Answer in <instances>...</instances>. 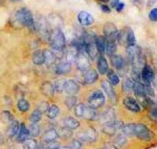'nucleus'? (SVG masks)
<instances>
[{"label": "nucleus", "mask_w": 157, "mask_h": 149, "mask_svg": "<svg viewBox=\"0 0 157 149\" xmlns=\"http://www.w3.org/2000/svg\"><path fill=\"white\" fill-rule=\"evenodd\" d=\"M98 119L102 120L104 123L113 120L114 119V112H113V110H107L104 114H102L101 116H98Z\"/></svg>", "instance_id": "72a5a7b5"}, {"label": "nucleus", "mask_w": 157, "mask_h": 149, "mask_svg": "<svg viewBox=\"0 0 157 149\" xmlns=\"http://www.w3.org/2000/svg\"><path fill=\"white\" fill-rule=\"evenodd\" d=\"M41 119H42V113L39 110H35L29 116V121L32 123H38L39 121H41Z\"/></svg>", "instance_id": "ea45409f"}, {"label": "nucleus", "mask_w": 157, "mask_h": 149, "mask_svg": "<svg viewBox=\"0 0 157 149\" xmlns=\"http://www.w3.org/2000/svg\"><path fill=\"white\" fill-rule=\"evenodd\" d=\"M0 120L6 125H10L14 121V116L10 111H3L0 114Z\"/></svg>", "instance_id": "c85d7f7f"}, {"label": "nucleus", "mask_w": 157, "mask_h": 149, "mask_svg": "<svg viewBox=\"0 0 157 149\" xmlns=\"http://www.w3.org/2000/svg\"><path fill=\"white\" fill-rule=\"evenodd\" d=\"M98 149H106V148H98Z\"/></svg>", "instance_id": "4d7b16f0"}, {"label": "nucleus", "mask_w": 157, "mask_h": 149, "mask_svg": "<svg viewBox=\"0 0 157 149\" xmlns=\"http://www.w3.org/2000/svg\"><path fill=\"white\" fill-rule=\"evenodd\" d=\"M33 63L37 66H41L43 64H45V55H44V50H37V51L34 52L32 56Z\"/></svg>", "instance_id": "5701e85b"}, {"label": "nucleus", "mask_w": 157, "mask_h": 149, "mask_svg": "<svg viewBox=\"0 0 157 149\" xmlns=\"http://www.w3.org/2000/svg\"><path fill=\"white\" fill-rule=\"evenodd\" d=\"M30 137L29 136V127H26L25 124L23 123H21L20 124V127H19V131L18 133H17V136L15 138H16V141L18 143H23L26 139H29Z\"/></svg>", "instance_id": "f3484780"}, {"label": "nucleus", "mask_w": 157, "mask_h": 149, "mask_svg": "<svg viewBox=\"0 0 157 149\" xmlns=\"http://www.w3.org/2000/svg\"><path fill=\"white\" fill-rule=\"evenodd\" d=\"M71 64L69 62H60L59 64L56 65L55 67V72L57 75H64V74H68V73L71 72Z\"/></svg>", "instance_id": "2eb2a0df"}, {"label": "nucleus", "mask_w": 157, "mask_h": 149, "mask_svg": "<svg viewBox=\"0 0 157 149\" xmlns=\"http://www.w3.org/2000/svg\"><path fill=\"white\" fill-rule=\"evenodd\" d=\"M115 50H116V42L106 40L105 53L107 54V55H112V54H114Z\"/></svg>", "instance_id": "7c9ffc66"}, {"label": "nucleus", "mask_w": 157, "mask_h": 149, "mask_svg": "<svg viewBox=\"0 0 157 149\" xmlns=\"http://www.w3.org/2000/svg\"><path fill=\"white\" fill-rule=\"evenodd\" d=\"M121 133L126 137H132L134 136V123H129V124H123L121 127Z\"/></svg>", "instance_id": "cd10ccee"}, {"label": "nucleus", "mask_w": 157, "mask_h": 149, "mask_svg": "<svg viewBox=\"0 0 157 149\" xmlns=\"http://www.w3.org/2000/svg\"><path fill=\"white\" fill-rule=\"evenodd\" d=\"M149 19L155 22L157 21V7H154V9L149 13Z\"/></svg>", "instance_id": "49530a36"}, {"label": "nucleus", "mask_w": 157, "mask_h": 149, "mask_svg": "<svg viewBox=\"0 0 157 149\" xmlns=\"http://www.w3.org/2000/svg\"><path fill=\"white\" fill-rule=\"evenodd\" d=\"M97 66H98V71L101 75H105L106 73L108 72V70H109L108 63H107V60L105 59V56H104L103 54H100L98 56Z\"/></svg>", "instance_id": "a211bd4d"}, {"label": "nucleus", "mask_w": 157, "mask_h": 149, "mask_svg": "<svg viewBox=\"0 0 157 149\" xmlns=\"http://www.w3.org/2000/svg\"><path fill=\"white\" fill-rule=\"evenodd\" d=\"M29 136H32V137H38L40 135V127L37 123H32L29 127Z\"/></svg>", "instance_id": "a19ab883"}, {"label": "nucleus", "mask_w": 157, "mask_h": 149, "mask_svg": "<svg viewBox=\"0 0 157 149\" xmlns=\"http://www.w3.org/2000/svg\"><path fill=\"white\" fill-rule=\"evenodd\" d=\"M59 149H70V147H66L65 146V147H59Z\"/></svg>", "instance_id": "3c124183"}, {"label": "nucleus", "mask_w": 157, "mask_h": 149, "mask_svg": "<svg viewBox=\"0 0 157 149\" xmlns=\"http://www.w3.org/2000/svg\"><path fill=\"white\" fill-rule=\"evenodd\" d=\"M127 44L128 45H135V42H136V39H135V36H134L133 31L131 29H127Z\"/></svg>", "instance_id": "37998d69"}, {"label": "nucleus", "mask_w": 157, "mask_h": 149, "mask_svg": "<svg viewBox=\"0 0 157 149\" xmlns=\"http://www.w3.org/2000/svg\"><path fill=\"white\" fill-rule=\"evenodd\" d=\"M110 60H111L112 67L116 70H123L126 66L125 59H124L121 55H118V54L110 55Z\"/></svg>", "instance_id": "dca6fc26"}, {"label": "nucleus", "mask_w": 157, "mask_h": 149, "mask_svg": "<svg viewBox=\"0 0 157 149\" xmlns=\"http://www.w3.org/2000/svg\"><path fill=\"white\" fill-rule=\"evenodd\" d=\"M78 91H80V85H78V84L75 80L73 79L66 80L64 85V92L67 95H75L78 93Z\"/></svg>", "instance_id": "f8f14e48"}, {"label": "nucleus", "mask_w": 157, "mask_h": 149, "mask_svg": "<svg viewBox=\"0 0 157 149\" xmlns=\"http://www.w3.org/2000/svg\"><path fill=\"white\" fill-rule=\"evenodd\" d=\"M152 116H153L154 118H157V107H154L153 111H152Z\"/></svg>", "instance_id": "8fccbe9b"}, {"label": "nucleus", "mask_w": 157, "mask_h": 149, "mask_svg": "<svg viewBox=\"0 0 157 149\" xmlns=\"http://www.w3.org/2000/svg\"><path fill=\"white\" fill-rule=\"evenodd\" d=\"M94 41H95V45H97V47H98V53H100V54L105 53L106 38L102 37V36H95L94 37Z\"/></svg>", "instance_id": "393cba45"}, {"label": "nucleus", "mask_w": 157, "mask_h": 149, "mask_svg": "<svg viewBox=\"0 0 157 149\" xmlns=\"http://www.w3.org/2000/svg\"><path fill=\"white\" fill-rule=\"evenodd\" d=\"M154 77H155V75H154V71L151 68V66L145 65L141 68L140 78H139V80H141V82H144L146 85H151V82L154 80Z\"/></svg>", "instance_id": "9d476101"}, {"label": "nucleus", "mask_w": 157, "mask_h": 149, "mask_svg": "<svg viewBox=\"0 0 157 149\" xmlns=\"http://www.w3.org/2000/svg\"><path fill=\"white\" fill-rule=\"evenodd\" d=\"M117 42L121 45H125L127 43V31L125 29L118 31V36H117Z\"/></svg>", "instance_id": "79ce46f5"}, {"label": "nucleus", "mask_w": 157, "mask_h": 149, "mask_svg": "<svg viewBox=\"0 0 157 149\" xmlns=\"http://www.w3.org/2000/svg\"><path fill=\"white\" fill-rule=\"evenodd\" d=\"M78 140L81 142H87V143H94L98 140V133L94 128L89 127L84 131L80 133L78 135Z\"/></svg>", "instance_id": "6e6552de"}, {"label": "nucleus", "mask_w": 157, "mask_h": 149, "mask_svg": "<svg viewBox=\"0 0 157 149\" xmlns=\"http://www.w3.org/2000/svg\"><path fill=\"white\" fill-rule=\"evenodd\" d=\"M1 141H2V139H1V136H0V143H1Z\"/></svg>", "instance_id": "6e6d98bb"}, {"label": "nucleus", "mask_w": 157, "mask_h": 149, "mask_svg": "<svg viewBox=\"0 0 157 149\" xmlns=\"http://www.w3.org/2000/svg\"><path fill=\"white\" fill-rule=\"evenodd\" d=\"M45 149H54V148H50V147H46Z\"/></svg>", "instance_id": "864d4df0"}, {"label": "nucleus", "mask_w": 157, "mask_h": 149, "mask_svg": "<svg viewBox=\"0 0 157 149\" xmlns=\"http://www.w3.org/2000/svg\"><path fill=\"white\" fill-rule=\"evenodd\" d=\"M102 2H105V3H107V2H109V1H111V0H101Z\"/></svg>", "instance_id": "603ef678"}, {"label": "nucleus", "mask_w": 157, "mask_h": 149, "mask_svg": "<svg viewBox=\"0 0 157 149\" xmlns=\"http://www.w3.org/2000/svg\"><path fill=\"white\" fill-rule=\"evenodd\" d=\"M133 87H134V82L131 78H126L125 80L123 82V91L125 93H131L133 92Z\"/></svg>", "instance_id": "2f4dec72"}, {"label": "nucleus", "mask_w": 157, "mask_h": 149, "mask_svg": "<svg viewBox=\"0 0 157 149\" xmlns=\"http://www.w3.org/2000/svg\"><path fill=\"white\" fill-rule=\"evenodd\" d=\"M75 114L78 118H82L85 120L94 121L98 119V113L95 108L90 107L89 105H86L84 103H78L75 107Z\"/></svg>", "instance_id": "7ed1b4c3"}, {"label": "nucleus", "mask_w": 157, "mask_h": 149, "mask_svg": "<svg viewBox=\"0 0 157 149\" xmlns=\"http://www.w3.org/2000/svg\"><path fill=\"white\" fill-rule=\"evenodd\" d=\"M104 36L106 40L109 41H113L117 43V36H118V30L116 26L111 22H107L104 25Z\"/></svg>", "instance_id": "1a4fd4ad"}, {"label": "nucleus", "mask_w": 157, "mask_h": 149, "mask_svg": "<svg viewBox=\"0 0 157 149\" xmlns=\"http://www.w3.org/2000/svg\"><path fill=\"white\" fill-rule=\"evenodd\" d=\"M106 74H107V78H108L109 82H110L113 87L120 84V76H118L113 70H108V72L106 73Z\"/></svg>", "instance_id": "c756f323"}, {"label": "nucleus", "mask_w": 157, "mask_h": 149, "mask_svg": "<svg viewBox=\"0 0 157 149\" xmlns=\"http://www.w3.org/2000/svg\"><path fill=\"white\" fill-rule=\"evenodd\" d=\"M101 9H102V11L104 13H110V11H111L110 6L107 5V4H102V5H101Z\"/></svg>", "instance_id": "09e8293b"}, {"label": "nucleus", "mask_w": 157, "mask_h": 149, "mask_svg": "<svg viewBox=\"0 0 157 149\" xmlns=\"http://www.w3.org/2000/svg\"><path fill=\"white\" fill-rule=\"evenodd\" d=\"M11 1H20V0H11Z\"/></svg>", "instance_id": "5fc2aeb1"}, {"label": "nucleus", "mask_w": 157, "mask_h": 149, "mask_svg": "<svg viewBox=\"0 0 157 149\" xmlns=\"http://www.w3.org/2000/svg\"><path fill=\"white\" fill-rule=\"evenodd\" d=\"M44 55H45V65L47 67H52L55 65V63L57 62V54L55 53V51L50 49H44Z\"/></svg>", "instance_id": "aec40b11"}, {"label": "nucleus", "mask_w": 157, "mask_h": 149, "mask_svg": "<svg viewBox=\"0 0 157 149\" xmlns=\"http://www.w3.org/2000/svg\"><path fill=\"white\" fill-rule=\"evenodd\" d=\"M19 127H20V123L18 121L14 120L11 124L9 125V128H7L6 130V135L9 138H15L17 136V133H18L19 131Z\"/></svg>", "instance_id": "b1692460"}, {"label": "nucleus", "mask_w": 157, "mask_h": 149, "mask_svg": "<svg viewBox=\"0 0 157 149\" xmlns=\"http://www.w3.org/2000/svg\"><path fill=\"white\" fill-rule=\"evenodd\" d=\"M23 149H39V145L35 139L29 138L23 142Z\"/></svg>", "instance_id": "c9c22d12"}, {"label": "nucleus", "mask_w": 157, "mask_h": 149, "mask_svg": "<svg viewBox=\"0 0 157 149\" xmlns=\"http://www.w3.org/2000/svg\"><path fill=\"white\" fill-rule=\"evenodd\" d=\"M78 21L82 26H90L93 24L94 19L88 12H80L78 15Z\"/></svg>", "instance_id": "ddd939ff"}, {"label": "nucleus", "mask_w": 157, "mask_h": 149, "mask_svg": "<svg viewBox=\"0 0 157 149\" xmlns=\"http://www.w3.org/2000/svg\"><path fill=\"white\" fill-rule=\"evenodd\" d=\"M48 42L52 49L56 52L63 51L66 47V39H65L64 34L60 28L52 29Z\"/></svg>", "instance_id": "f03ea898"}, {"label": "nucleus", "mask_w": 157, "mask_h": 149, "mask_svg": "<svg viewBox=\"0 0 157 149\" xmlns=\"http://www.w3.org/2000/svg\"><path fill=\"white\" fill-rule=\"evenodd\" d=\"M66 82V79H58L54 84L55 93H63L64 92V85Z\"/></svg>", "instance_id": "4c0bfd02"}, {"label": "nucleus", "mask_w": 157, "mask_h": 149, "mask_svg": "<svg viewBox=\"0 0 157 149\" xmlns=\"http://www.w3.org/2000/svg\"><path fill=\"white\" fill-rule=\"evenodd\" d=\"M59 136H58V130H56L55 128H50V129H47L44 133L42 137V141L44 143H49L52 142V141H56Z\"/></svg>", "instance_id": "4be33fe9"}, {"label": "nucleus", "mask_w": 157, "mask_h": 149, "mask_svg": "<svg viewBox=\"0 0 157 149\" xmlns=\"http://www.w3.org/2000/svg\"><path fill=\"white\" fill-rule=\"evenodd\" d=\"M41 93L46 97H52L55 94V89H54V84H52L50 82H44L41 85Z\"/></svg>", "instance_id": "412c9836"}, {"label": "nucleus", "mask_w": 157, "mask_h": 149, "mask_svg": "<svg viewBox=\"0 0 157 149\" xmlns=\"http://www.w3.org/2000/svg\"><path fill=\"white\" fill-rule=\"evenodd\" d=\"M45 113H46V116L48 119H55V118H57V116L59 115L60 108L56 104H50V105H48V107H47V110Z\"/></svg>", "instance_id": "bb28decb"}, {"label": "nucleus", "mask_w": 157, "mask_h": 149, "mask_svg": "<svg viewBox=\"0 0 157 149\" xmlns=\"http://www.w3.org/2000/svg\"><path fill=\"white\" fill-rule=\"evenodd\" d=\"M98 78V73L95 71L94 69H90L87 70L84 74V84L85 85H92L94 84Z\"/></svg>", "instance_id": "6ab92c4d"}, {"label": "nucleus", "mask_w": 157, "mask_h": 149, "mask_svg": "<svg viewBox=\"0 0 157 149\" xmlns=\"http://www.w3.org/2000/svg\"><path fill=\"white\" fill-rule=\"evenodd\" d=\"M123 103H124V105H125V107L130 111V112L139 113L141 111L140 105L138 104L136 99H134L133 97H126L125 99H124Z\"/></svg>", "instance_id": "9b49d317"}, {"label": "nucleus", "mask_w": 157, "mask_h": 149, "mask_svg": "<svg viewBox=\"0 0 157 149\" xmlns=\"http://www.w3.org/2000/svg\"><path fill=\"white\" fill-rule=\"evenodd\" d=\"M112 144L115 145L117 148H121L127 144V138H126V136H124L121 133V135H118L117 137L114 138V140L112 141Z\"/></svg>", "instance_id": "473e14b6"}, {"label": "nucleus", "mask_w": 157, "mask_h": 149, "mask_svg": "<svg viewBox=\"0 0 157 149\" xmlns=\"http://www.w3.org/2000/svg\"><path fill=\"white\" fill-rule=\"evenodd\" d=\"M102 89L104 90V92L106 93V95L108 96L109 100L112 103H114L116 101V93L114 89H113V85L109 82L104 80V82H102Z\"/></svg>", "instance_id": "4468645a"}, {"label": "nucleus", "mask_w": 157, "mask_h": 149, "mask_svg": "<svg viewBox=\"0 0 157 149\" xmlns=\"http://www.w3.org/2000/svg\"><path fill=\"white\" fill-rule=\"evenodd\" d=\"M134 136L143 141H150L154 138L153 131L149 129L143 123H136V124H134Z\"/></svg>", "instance_id": "39448f33"}, {"label": "nucleus", "mask_w": 157, "mask_h": 149, "mask_svg": "<svg viewBox=\"0 0 157 149\" xmlns=\"http://www.w3.org/2000/svg\"><path fill=\"white\" fill-rule=\"evenodd\" d=\"M123 126V122L120 120H111V121H108V122L104 123V126H103V133L107 136H114L116 133L117 130H121V127Z\"/></svg>", "instance_id": "0eeeda50"}, {"label": "nucleus", "mask_w": 157, "mask_h": 149, "mask_svg": "<svg viewBox=\"0 0 157 149\" xmlns=\"http://www.w3.org/2000/svg\"><path fill=\"white\" fill-rule=\"evenodd\" d=\"M58 136H59L60 138L62 139H68L70 138L72 136V133H71V129H69V128L67 127H61L59 131H58Z\"/></svg>", "instance_id": "58836bf2"}, {"label": "nucleus", "mask_w": 157, "mask_h": 149, "mask_svg": "<svg viewBox=\"0 0 157 149\" xmlns=\"http://www.w3.org/2000/svg\"><path fill=\"white\" fill-rule=\"evenodd\" d=\"M112 6L114 7L117 12H121V11H123L125 4H124L121 0H114V1H113V3H112Z\"/></svg>", "instance_id": "c03bdc74"}, {"label": "nucleus", "mask_w": 157, "mask_h": 149, "mask_svg": "<svg viewBox=\"0 0 157 149\" xmlns=\"http://www.w3.org/2000/svg\"><path fill=\"white\" fill-rule=\"evenodd\" d=\"M75 66H77L78 70L83 73H85L87 70L90 69V60L89 56L85 53V52H78L77 56H75Z\"/></svg>", "instance_id": "423d86ee"}, {"label": "nucleus", "mask_w": 157, "mask_h": 149, "mask_svg": "<svg viewBox=\"0 0 157 149\" xmlns=\"http://www.w3.org/2000/svg\"><path fill=\"white\" fill-rule=\"evenodd\" d=\"M77 100H78V98L75 95H68V97L65 99L64 103H65V105L70 110V108H73L75 105H77Z\"/></svg>", "instance_id": "e433bc0d"}, {"label": "nucleus", "mask_w": 157, "mask_h": 149, "mask_svg": "<svg viewBox=\"0 0 157 149\" xmlns=\"http://www.w3.org/2000/svg\"><path fill=\"white\" fill-rule=\"evenodd\" d=\"M88 105L92 108H100L105 104V94L101 90H94L88 96Z\"/></svg>", "instance_id": "20e7f679"}, {"label": "nucleus", "mask_w": 157, "mask_h": 149, "mask_svg": "<svg viewBox=\"0 0 157 149\" xmlns=\"http://www.w3.org/2000/svg\"><path fill=\"white\" fill-rule=\"evenodd\" d=\"M48 103L47 102H43V103H40L39 105H38V107H37V110H39L40 112H41L42 114L43 113H45L46 112V110H47V107H48Z\"/></svg>", "instance_id": "de8ad7c7"}, {"label": "nucleus", "mask_w": 157, "mask_h": 149, "mask_svg": "<svg viewBox=\"0 0 157 149\" xmlns=\"http://www.w3.org/2000/svg\"><path fill=\"white\" fill-rule=\"evenodd\" d=\"M17 105H18V110L21 113L27 112V111L29 110V107H30L29 102L27 101L25 98H20V99L18 100V103H17Z\"/></svg>", "instance_id": "f704fd0d"}, {"label": "nucleus", "mask_w": 157, "mask_h": 149, "mask_svg": "<svg viewBox=\"0 0 157 149\" xmlns=\"http://www.w3.org/2000/svg\"><path fill=\"white\" fill-rule=\"evenodd\" d=\"M63 123H64L65 127L69 128V129H71V130L77 129V128H78V126H80V122L72 117H66L64 119V121H63Z\"/></svg>", "instance_id": "a878e982"}, {"label": "nucleus", "mask_w": 157, "mask_h": 149, "mask_svg": "<svg viewBox=\"0 0 157 149\" xmlns=\"http://www.w3.org/2000/svg\"><path fill=\"white\" fill-rule=\"evenodd\" d=\"M70 149H81L82 148V142H81L80 140H72L71 143H70L69 145Z\"/></svg>", "instance_id": "a18cd8bd"}, {"label": "nucleus", "mask_w": 157, "mask_h": 149, "mask_svg": "<svg viewBox=\"0 0 157 149\" xmlns=\"http://www.w3.org/2000/svg\"><path fill=\"white\" fill-rule=\"evenodd\" d=\"M16 19L21 25H23L30 31H36V20L33 13L27 7H21L16 13Z\"/></svg>", "instance_id": "f257e3e1"}]
</instances>
